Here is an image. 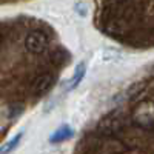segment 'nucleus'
I'll return each instance as SVG.
<instances>
[{
	"mask_svg": "<svg viewBox=\"0 0 154 154\" xmlns=\"http://www.w3.org/2000/svg\"><path fill=\"white\" fill-rule=\"evenodd\" d=\"M26 48L31 51V53H42L46 46V37L42 34V32H31L28 37H26Z\"/></svg>",
	"mask_w": 154,
	"mask_h": 154,
	"instance_id": "f257e3e1",
	"label": "nucleus"
},
{
	"mask_svg": "<svg viewBox=\"0 0 154 154\" xmlns=\"http://www.w3.org/2000/svg\"><path fill=\"white\" fill-rule=\"evenodd\" d=\"M85 74H86V65H85V62H80L79 65L75 66L72 77L68 80V86H66L68 91H72V89H75L77 86L80 85V82L83 80V77H85Z\"/></svg>",
	"mask_w": 154,
	"mask_h": 154,
	"instance_id": "f03ea898",
	"label": "nucleus"
},
{
	"mask_svg": "<svg viewBox=\"0 0 154 154\" xmlns=\"http://www.w3.org/2000/svg\"><path fill=\"white\" fill-rule=\"evenodd\" d=\"M72 134H74V130H72L69 125H62L60 128H57V130L51 134L49 142H51V143L65 142V140H68L69 137H72Z\"/></svg>",
	"mask_w": 154,
	"mask_h": 154,
	"instance_id": "7ed1b4c3",
	"label": "nucleus"
},
{
	"mask_svg": "<svg viewBox=\"0 0 154 154\" xmlns=\"http://www.w3.org/2000/svg\"><path fill=\"white\" fill-rule=\"evenodd\" d=\"M51 85H53V77H51L49 74H43V75H40V77L35 79V82L32 85V89L37 94H42V93L48 91Z\"/></svg>",
	"mask_w": 154,
	"mask_h": 154,
	"instance_id": "20e7f679",
	"label": "nucleus"
},
{
	"mask_svg": "<svg viewBox=\"0 0 154 154\" xmlns=\"http://www.w3.org/2000/svg\"><path fill=\"white\" fill-rule=\"evenodd\" d=\"M20 139H22V133L20 134H17V136H14L9 142H6V145L5 146H2L0 148V152H9V151H12L16 146H17V143L20 142Z\"/></svg>",
	"mask_w": 154,
	"mask_h": 154,
	"instance_id": "39448f33",
	"label": "nucleus"
},
{
	"mask_svg": "<svg viewBox=\"0 0 154 154\" xmlns=\"http://www.w3.org/2000/svg\"><path fill=\"white\" fill-rule=\"evenodd\" d=\"M0 42H2V38H0Z\"/></svg>",
	"mask_w": 154,
	"mask_h": 154,
	"instance_id": "423d86ee",
	"label": "nucleus"
}]
</instances>
